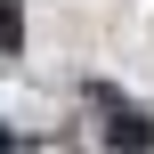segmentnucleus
I'll return each instance as SVG.
<instances>
[{
	"instance_id": "obj_1",
	"label": "nucleus",
	"mask_w": 154,
	"mask_h": 154,
	"mask_svg": "<svg viewBox=\"0 0 154 154\" xmlns=\"http://www.w3.org/2000/svg\"><path fill=\"white\" fill-rule=\"evenodd\" d=\"M24 41V16H16V0H0V49H16Z\"/></svg>"
}]
</instances>
